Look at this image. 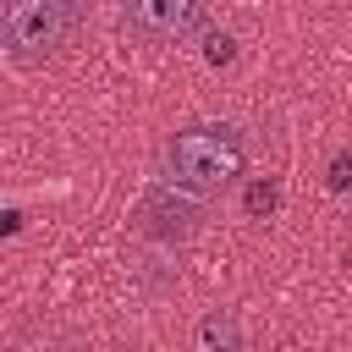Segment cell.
<instances>
[{
	"label": "cell",
	"instance_id": "obj_1",
	"mask_svg": "<svg viewBox=\"0 0 352 352\" xmlns=\"http://www.w3.org/2000/svg\"><path fill=\"white\" fill-rule=\"evenodd\" d=\"M248 165V138L231 121H198L182 126L165 148H160V182L192 192V198H220Z\"/></svg>",
	"mask_w": 352,
	"mask_h": 352
},
{
	"label": "cell",
	"instance_id": "obj_2",
	"mask_svg": "<svg viewBox=\"0 0 352 352\" xmlns=\"http://www.w3.org/2000/svg\"><path fill=\"white\" fill-rule=\"evenodd\" d=\"M82 28V0H6L0 11V44L16 66L55 60Z\"/></svg>",
	"mask_w": 352,
	"mask_h": 352
},
{
	"label": "cell",
	"instance_id": "obj_3",
	"mask_svg": "<svg viewBox=\"0 0 352 352\" xmlns=\"http://www.w3.org/2000/svg\"><path fill=\"white\" fill-rule=\"evenodd\" d=\"M209 16V0H121V22L143 44H176L192 38Z\"/></svg>",
	"mask_w": 352,
	"mask_h": 352
},
{
	"label": "cell",
	"instance_id": "obj_4",
	"mask_svg": "<svg viewBox=\"0 0 352 352\" xmlns=\"http://www.w3.org/2000/svg\"><path fill=\"white\" fill-rule=\"evenodd\" d=\"M204 209H209L204 198H192V192H182V187L160 182V187L143 198L138 226H143V236H154V242H182V236H192V231H198Z\"/></svg>",
	"mask_w": 352,
	"mask_h": 352
},
{
	"label": "cell",
	"instance_id": "obj_5",
	"mask_svg": "<svg viewBox=\"0 0 352 352\" xmlns=\"http://www.w3.org/2000/svg\"><path fill=\"white\" fill-rule=\"evenodd\" d=\"M198 341H204V346H242V330H236V319L220 308V314H209V319H204Z\"/></svg>",
	"mask_w": 352,
	"mask_h": 352
}]
</instances>
